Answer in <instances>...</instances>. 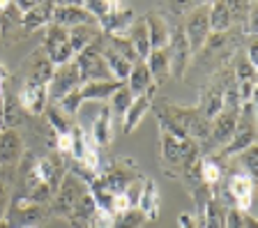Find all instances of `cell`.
<instances>
[{
    "label": "cell",
    "instance_id": "cell-1",
    "mask_svg": "<svg viewBox=\"0 0 258 228\" xmlns=\"http://www.w3.org/2000/svg\"><path fill=\"white\" fill-rule=\"evenodd\" d=\"M157 150H159V166L166 175L173 180H182V175L191 169V164L201 157V147L191 138H175L168 131L159 129V141H157Z\"/></svg>",
    "mask_w": 258,
    "mask_h": 228
},
{
    "label": "cell",
    "instance_id": "cell-2",
    "mask_svg": "<svg viewBox=\"0 0 258 228\" xmlns=\"http://www.w3.org/2000/svg\"><path fill=\"white\" fill-rule=\"evenodd\" d=\"M152 111H155V118L159 122L161 131H168L175 138H189L194 125L199 122L201 113L196 106H182V104H152Z\"/></svg>",
    "mask_w": 258,
    "mask_h": 228
},
{
    "label": "cell",
    "instance_id": "cell-3",
    "mask_svg": "<svg viewBox=\"0 0 258 228\" xmlns=\"http://www.w3.org/2000/svg\"><path fill=\"white\" fill-rule=\"evenodd\" d=\"M48 219H51V207L26 194L14 196L7 210V221L12 223V228H37Z\"/></svg>",
    "mask_w": 258,
    "mask_h": 228
},
{
    "label": "cell",
    "instance_id": "cell-4",
    "mask_svg": "<svg viewBox=\"0 0 258 228\" xmlns=\"http://www.w3.org/2000/svg\"><path fill=\"white\" fill-rule=\"evenodd\" d=\"M86 182L79 178L76 173L67 171L60 182L58 191L53 194L48 207H51V217H58V219H64V221H70L72 214H74V207L79 203V198L86 194Z\"/></svg>",
    "mask_w": 258,
    "mask_h": 228
},
{
    "label": "cell",
    "instance_id": "cell-5",
    "mask_svg": "<svg viewBox=\"0 0 258 228\" xmlns=\"http://www.w3.org/2000/svg\"><path fill=\"white\" fill-rule=\"evenodd\" d=\"M221 187L226 189V198L224 203L228 207H235L240 212H247L253 214V189H256V180L249 178L247 173H240V171H228L221 182Z\"/></svg>",
    "mask_w": 258,
    "mask_h": 228
},
{
    "label": "cell",
    "instance_id": "cell-6",
    "mask_svg": "<svg viewBox=\"0 0 258 228\" xmlns=\"http://www.w3.org/2000/svg\"><path fill=\"white\" fill-rule=\"evenodd\" d=\"M76 67H79V79L81 83H90V81H115L108 69L106 60L102 55V37L92 42L88 49H83L74 58Z\"/></svg>",
    "mask_w": 258,
    "mask_h": 228
},
{
    "label": "cell",
    "instance_id": "cell-7",
    "mask_svg": "<svg viewBox=\"0 0 258 228\" xmlns=\"http://www.w3.org/2000/svg\"><path fill=\"white\" fill-rule=\"evenodd\" d=\"M228 65H231V62H228ZM228 65L219 67L215 74H210V81H205V86L201 88L199 104H196L201 118L212 120L217 113H221V109H224V79H226Z\"/></svg>",
    "mask_w": 258,
    "mask_h": 228
},
{
    "label": "cell",
    "instance_id": "cell-8",
    "mask_svg": "<svg viewBox=\"0 0 258 228\" xmlns=\"http://www.w3.org/2000/svg\"><path fill=\"white\" fill-rule=\"evenodd\" d=\"M99 178L104 180V185H106L113 194L118 196V194H124V189H127L129 185H134L136 180L143 178V173H141V169L136 166V162H132V159H127V157H118V159H113L108 166H104Z\"/></svg>",
    "mask_w": 258,
    "mask_h": 228
},
{
    "label": "cell",
    "instance_id": "cell-9",
    "mask_svg": "<svg viewBox=\"0 0 258 228\" xmlns=\"http://www.w3.org/2000/svg\"><path fill=\"white\" fill-rule=\"evenodd\" d=\"M182 30L189 42L191 55L199 53V51L203 49V44L208 42V37L212 35V30H210V5H194L191 10L184 14Z\"/></svg>",
    "mask_w": 258,
    "mask_h": 228
},
{
    "label": "cell",
    "instance_id": "cell-10",
    "mask_svg": "<svg viewBox=\"0 0 258 228\" xmlns=\"http://www.w3.org/2000/svg\"><path fill=\"white\" fill-rule=\"evenodd\" d=\"M166 49H168V60H171V76L177 79V81L187 79L189 65H191V49H189V42L184 37L182 23H175L171 28V39H168Z\"/></svg>",
    "mask_w": 258,
    "mask_h": 228
},
{
    "label": "cell",
    "instance_id": "cell-11",
    "mask_svg": "<svg viewBox=\"0 0 258 228\" xmlns=\"http://www.w3.org/2000/svg\"><path fill=\"white\" fill-rule=\"evenodd\" d=\"M44 53L48 55V60L53 62V67L64 65L74 60V53H72V46H70V35H67V28H60V26H46L44 28Z\"/></svg>",
    "mask_w": 258,
    "mask_h": 228
},
{
    "label": "cell",
    "instance_id": "cell-12",
    "mask_svg": "<svg viewBox=\"0 0 258 228\" xmlns=\"http://www.w3.org/2000/svg\"><path fill=\"white\" fill-rule=\"evenodd\" d=\"M16 97H19V104H21L23 113L28 118H39L48 106V86L46 83L23 81Z\"/></svg>",
    "mask_w": 258,
    "mask_h": 228
},
{
    "label": "cell",
    "instance_id": "cell-13",
    "mask_svg": "<svg viewBox=\"0 0 258 228\" xmlns=\"http://www.w3.org/2000/svg\"><path fill=\"white\" fill-rule=\"evenodd\" d=\"M79 86H81L79 67H76L74 60L64 62V65H58L53 69L51 81H48V102H58V99H62L67 93L76 90Z\"/></svg>",
    "mask_w": 258,
    "mask_h": 228
},
{
    "label": "cell",
    "instance_id": "cell-14",
    "mask_svg": "<svg viewBox=\"0 0 258 228\" xmlns=\"http://www.w3.org/2000/svg\"><path fill=\"white\" fill-rule=\"evenodd\" d=\"M23 155H26V147H23L21 134H19L16 129H3L0 131V169L16 173Z\"/></svg>",
    "mask_w": 258,
    "mask_h": 228
},
{
    "label": "cell",
    "instance_id": "cell-15",
    "mask_svg": "<svg viewBox=\"0 0 258 228\" xmlns=\"http://www.w3.org/2000/svg\"><path fill=\"white\" fill-rule=\"evenodd\" d=\"M53 62L48 60V55L44 53V49H35L26 60H23L21 67V81H32V83H46L51 81L53 76Z\"/></svg>",
    "mask_w": 258,
    "mask_h": 228
},
{
    "label": "cell",
    "instance_id": "cell-16",
    "mask_svg": "<svg viewBox=\"0 0 258 228\" xmlns=\"http://www.w3.org/2000/svg\"><path fill=\"white\" fill-rule=\"evenodd\" d=\"M155 93H157V86H152L150 90H145L143 95L132 99L129 109L124 111V115H122V134L129 136L141 125V120L145 118V113H148V111L152 109V104H155Z\"/></svg>",
    "mask_w": 258,
    "mask_h": 228
},
{
    "label": "cell",
    "instance_id": "cell-17",
    "mask_svg": "<svg viewBox=\"0 0 258 228\" xmlns=\"http://www.w3.org/2000/svg\"><path fill=\"white\" fill-rule=\"evenodd\" d=\"M23 37V12L12 3L7 10L0 12V39L5 42V46H12Z\"/></svg>",
    "mask_w": 258,
    "mask_h": 228
},
{
    "label": "cell",
    "instance_id": "cell-18",
    "mask_svg": "<svg viewBox=\"0 0 258 228\" xmlns=\"http://www.w3.org/2000/svg\"><path fill=\"white\" fill-rule=\"evenodd\" d=\"M53 26L74 28V26H99L97 19L83 5H58L53 10Z\"/></svg>",
    "mask_w": 258,
    "mask_h": 228
},
{
    "label": "cell",
    "instance_id": "cell-19",
    "mask_svg": "<svg viewBox=\"0 0 258 228\" xmlns=\"http://www.w3.org/2000/svg\"><path fill=\"white\" fill-rule=\"evenodd\" d=\"M136 207L141 210L148 223L157 221L159 219V210H161V196H159V187L152 178H145L143 185H141V194H139V201H136Z\"/></svg>",
    "mask_w": 258,
    "mask_h": 228
},
{
    "label": "cell",
    "instance_id": "cell-20",
    "mask_svg": "<svg viewBox=\"0 0 258 228\" xmlns=\"http://www.w3.org/2000/svg\"><path fill=\"white\" fill-rule=\"evenodd\" d=\"M53 10H55L53 0H39L32 10H28L26 14H23V33H26V37L32 33H37V30H42V28L51 26V21H53Z\"/></svg>",
    "mask_w": 258,
    "mask_h": 228
},
{
    "label": "cell",
    "instance_id": "cell-21",
    "mask_svg": "<svg viewBox=\"0 0 258 228\" xmlns=\"http://www.w3.org/2000/svg\"><path fill=\"white\" fill-rule=\"evenodd\" d=\"M145 26H148V37H150V49H164L171 39V23L164 12H150L145 14Z\"/></svg>",
    "mask_w": 258,
    "mask_h": 228
},
{
    "label": "cell",
    "instance_id": "cell-22",
    "mask_svg": "<svg viewBox=\"0 0 258 228\" xmlns=\"http://www.w3.org/2000/svg\"><path fill=\"white\" fill-rule=\"evenodd\" d=\"M134 19H136V14L132 7H115L108 14H104L97 23H99V30L104 35H124Z\"/></svg>",
    "mask_w": 258,
    "mask_h": 228
},
{
    "label": "cell",
    "instance_id": "cell-23",
    "mask_svg": "<svg viewBox=\"0 0 258 228\" xmlns=\"http://www.w3.org/2000/svg\"><path fill=\"white\" fill-rule=\"evenodd\" d=\"M92 141V145H97L99 150H106L113 141V115H111V109L108 104H104L99 113H97L95 122H92V134L88 136Z\"/></svg>",
    "mask_w": 258,
    "mask_h": 228
},
{
    "label": "cell",
    "instance_id": "cell-24",
    "mask_svg": "<svg viewBox=\"0 0 258 228\" xmlns=\"http://www.w3.org/2000/svg\"><path fill=\"white\" fill-rule=\"evenodd\" d=\"M145 65L150 69V76H152V83L157 88L164 86V83L171 79V60H168V49H152L150 55L145 58Z\"/></svg>",
    "mask_w": 258,
    "mask_h": 228
},
{
    "label": "cell",
    "instance_id": "cell-25",
    "mask_svg": "<svg viewBox=\"0 0 258 228\" xmlns=\"http://www.w3.org/2000/svg\"><path fill=\"white\" fill-rule=\"evenodd\" d=\"M0 104H3V129H16V127H19L23 120L28 118V115L23 113L21 104H19V97H16V93L12 90L10 86L5 88V93H3V99H0Z\"/></svg>",
    "mask_w": 258,
    "mask_h": 228
},
{
    "label": "cell",
    "instance_id": "cell-26",
    "mask_svg": "<svg viewBox=\"0 0 258 228\" xmlns=\"http://www.w3.org/2000/svg\"><path fill=\"white\" fill-rule=\"evenodd\" d=\"M122 86L120 81H90V83H81L79 95L81 102H102L106 104L111 99V95Z\"/></svg>",
    "mask_w": 258,
    "mask_h": 228
},
{
    "label": "cell",
    "instance_id": "cell-27",
    "mask_svg": "<svg viewBox=\"0 0 258 228\" xmlns=\"http://www.w3.org/2000/svg\"><path fill=\"white\" fill-rule=\"evenodd\" d=\"M124 37L129 39V44L134 46V51L139 53L141 60H145L148 55H150V37H148V26H145V19L139 17L132 21V26L127 28V33H124Z\"/></svg>",
    "mask_w": 258,
    "mask_h": 228
},
{
    "label": "cell",
    "instance_id": "cell-28",
    "mask_svg": "<svg viewBox=\"0 0 258 228\" xmlns=\"http://www.w3.org/2000/svg\"><path fill=\"white\" fill-rule=\"evenodd\" d=\"M67 35H70L72 53L76 58L81 51L88 49L92 42H97L102 37V30H99V26H74V28H67Z\"/></svg>",
    "mask_w": 258,
    "mask_h": 228
},
{
    "label": "cell",
    "instance_id": "cell-29",
    "mask_svg": "<svg viewBox=\"0 0 258 228\" xmlns=\"http://www.w3.org/2000/svg\"><path fill=\"white\" fill-rule=\"evenodd\" d=\"M124 86L129 88L132 97H139V95H143L145 90H150V88L155 86V83H152V76H150V69L145 65V60H139L136 65H132V71H129Z\"/></svg>",
    "mask_w": 258,
    "mask_h": 228
},
{
    "label": "cell",
    "instance_id": "cell-30",
    "mask_svg": "<svg viewBox=\"0 0 258 228\" xmlns=\"http://www.w3.org/2000/svg\"><path fill=\"white\" fill-rule=\"evenodd\" d=\"M102 55H104V60H106V65H108V69H111L113 79H115V81H120V83L127 81L129 71H132V62H129V60H124L118 51H113L111 46H108L106 39H104V33H102Z\"/></svg>",
    "mask_w": 258,
    "mask_h": 228
},
{
    "label": "cell",
    "instance_id": "cell-31",
    "mask_svg": "<svg viewBox=\"0 0 258 228\" xmlns=\"http://www.w3.org/2000/svg\"><path fill=\"white\" fill-rule=\"evenodd\" d=\"M14 178H16V173L0 169V221L7 217V210H10V203H12V185H14Z\"/></svg>",
    "mask_w": 258,
    "mask_h": 228
},
{
    "label": "cell",
    "instance_id": "cell-32",
    "mask_svg": "<svg viewBox=\"0 0 258 228\" xmlns=\"http://www.w3.org/2000/svg\"><path fill=\"white\" fill-rule=\"evenodd\" d=\"M148 219L141 214L139 207H129L124 212L113 214V228H143Z\"/></svg>",
    "mask_w": 258,
    "mask_h": 228
},
{
    "label": "cell",
    "instance_id": "cell-33",
    "mask_svg": "<svg viewBox=\"0 0 258 228\" xmlns=\"http://www.w3.org/2000/svg\"><path fill=\"white\" fill-rule=\"evenodd\" d=\"M132 93H129V88L124 86H120L115 93L111 95V99H108V109H111V115H118L120 120H122V115H124V111L129 109V104H132Z\"/></svg>",
    "mask_w": 258,
    "mask_h": 228
},
{
    "label": "cell",
    "instance_id": "cell-34",
    "mask_svg": "<svg viewBox=\"0 0 258 228\" xmlns=\"http://www.w3.org/2000/svg\"><path fill=\"white\" fill-rule=\"evenodd\" d=\"M53 104H58V109L62 111L67 118H72V120H76V113H79V109H81V95H79V88L76 90H72V93H67L62 99H58V102H53Z\"/></svg>",
    "mask_w": 258,
    "mask_h": 228
},
{
    "label": "cell",
    "instance_id": "cell-35",
    "mask_svg": "<svg viewBox=\"0 0 258 228\" xmlns=\"http://www.w3.org/2000/svg\"><path fill=\"white\" fill-rule=\"evenodd\" d=\"M161 5L171 17H184L194 7V0H161Z\"/></svg>",
    "mask_w": 258,
    "mask_h": 228
},
{
    "label": "cell",
    "instance_id": "cell-36",
    "mask_svg": "<svg viewBox=\"0 0 258 228\" xmlns=\"http://www.w3.org/2000/svg\"><path fill=\"white\" fill-rule=\"evenodd\" d=\"M88 228H113V214L102 210V207H97L95 214L88 221Z\"/></svg>",
    "mask_w": 258,
    "mask_h": 228
},
{
    "label": "cell",
    "instance_id": "cell-37",
    "mask_svg": "<svg viewBox=\"0 0 258 228\" xmlns=\"http://www.w3.org/2000/svg\"><path fill=\"white\" fill-rule=\"evenodd\" d=\"M81 5L86 7V10L90 12L92 17L97 19V21H99L104 14H108V12H111V7H108L104 0H81Z\"/></svg>",
    "mask_w": 258,
    "mask_h": 228
},
{
    "label": "cell",
    "instance_id": "cell-38",
    "mask_svg": "<svg viewBox=\"0 0 258 228\" xmlns=\"http://www.w3.org/2000/svg\"><path fill=\"white\" fill-rule=\"evenodd\" d=\"M226 228H244L240 210H235V207H228V210H226Z\"/></svg>",
    "mask_w": 258,
    "mask_h": 228
},
{
    "label": "cell",
    "instance_id": "cell-39",
    "mask_svg": "<svg viewBox=\"0 0 258 228\" xmlns=\"http://www.w3.org/2000/svg\"><path fill=\"white\" fill-rule=\"evenodd\" d=\"M247 60L251 65L258 67V39L256 37H251V42H249V46H247Z\"/></svg>",
    "mask_w": 258,
    "mask_h": 228
},
{
    "label": "cell",
    "instance_id": "cell-40",
    "mask_svg": "<svg viewBox=\"0 0 258 228\" xmlns=\"http://www.w3.org/2000/svg\"><path fill=\"white\" fill-rule=\"evenodd\" d=\"M177 223H180V228H199L194 214H187V212H182V214L177 217Z\"/></svg>",
    "mask_w": 258,
    "mask_h": 228
},
{
    "label": "cell",
    "instance_id": "cell-41",
    "mask_svg": "<svg viewBox=\"0 0 258 228\" xmlns=\"http://www.w3.org/2000/svg\"><path fill=\"white\" fill-rule=\"evenodd\" d=\"M7 86H10V71H7V67L3 65V62H0V97H3Z\"/></svg>",
    "mask_w": 258,
    "mask_h": 228
},
{
    "label": "cell",
    "instance_id": "cell-42",
    "mask_svg": "<svg viewBox=\"0 0 258 228\" xmlns=\"http://www.w3.org/2000/svg\"><path fill=\"white\" fill-rule=\"evenodd\" d=\"M242 221H244V228H258V221L253 214H247V212H242Z\"/></svg>",
    "mask_w": 258,
    "mask_h": 228
},
{
    "label": "cell",
    "instance_id": "cell-43",
    "mask_svg": "<svg viewBox=\"0 0 258 228\" xmlns=\"http://www.w3.org/2000/svg\"><path fill=\"white\" fill-rule=\"evenodd\" d=\"M55 7L58 5H81V0H53Z\"/></svg>",
    "mask_w": 258,
    "mask_h": 228
},
{
    "label": "cell",
    "instance_id": "cell-44",
    "mask_svg": "<svg viewBox=\"0 0 258 228\" xmlns=\"http://www.w3.org/2000/svg\"><path fill=\"white\" fill-rule=\"evenodd\" d=\"M104 3H106V5L111 7V10H115V7H120V0H104Z\"/></svg>",
    "mask_w": 258,
    "mask_h": 228
},
{
    "label": "cell",
    "instance_id": "cell-45",
    "mask_svg": "<svg viewBox=\"0 0 258 228\" xmlns=\"http://www.w3.org/2000/svg\"><path fill=\"white\" fill-rule=\"evenodd\" d=\"M12 5V0H0V12L3 10H7V7Z\"/></svg>",
    "mask_w": 258,
    "mask_h": 228
},
{
    "label": "cell",
    "instance_id": "cell-46",
    "mask_svg": "<svg viewBox=\"0 0 258 228\" xmlns=\"http://www.w3.org/2000/svg\"><path fill=\"white\" fill-rule=\"evenodd\" d=\"M210 3H215V0H194V5H210Z\"/></svg>",
    "mask_w": 258,
    "mask_h": 228
},
{
    "label": "cell",
    "instance_id": "cell-47",
    "mask_svg": "<svg viewBox=\"0 0 258 228\" xmlns=\"http://www.w3.org/2000/svg\"><path fill=\"white\" fill-rule=\"evenodd\" d=\"M0 228H12V223H10V221H7V217H5V219H3V221H0Z\"/></svg>",
    "mask_w": 258,
    "mask_h": 228
}]
</instances>
